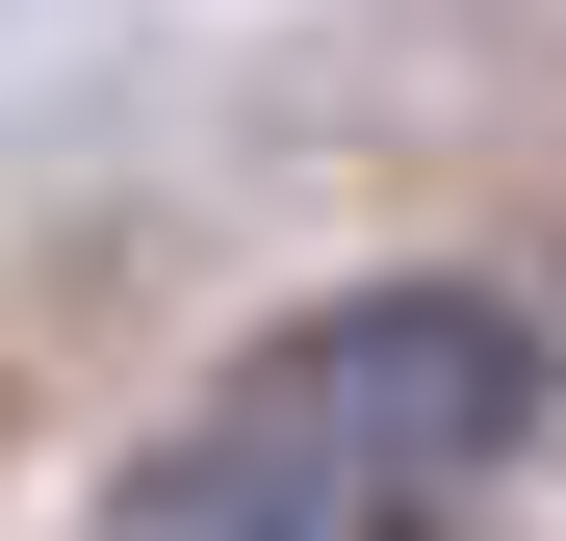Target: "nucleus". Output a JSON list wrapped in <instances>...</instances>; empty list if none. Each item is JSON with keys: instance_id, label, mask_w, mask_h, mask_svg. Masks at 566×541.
I'll use <instances>...</instances> for the list:
<instances>
[{"instance_id": "nucleus-1", "label": "nucleus", "mask_w": 566, "mask_h": 541, "mask_svg": "<svg viewBox=\"0 0 566 541\" xmlns=\"http://www.w3.org/2000/svg\"><path fill=\"white\" fill-rule=\"evenodd\" d=\"M541 438V335L490 284H335L129 465V541H463Z\"/></svg>"}]
</instances>
